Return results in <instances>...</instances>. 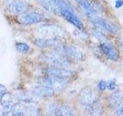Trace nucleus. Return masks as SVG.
I'll use <instances>...</instances> for the list:
<instances>
[{"label": "nucleus", "instance_id": "obj_17", "mask_svg": "<svg viewBox=\"0 0 123 116\" xmlns=\"http://www.w3.org/2000/svg\"><path fill=\"white\" fill-rule=\"evenodd\" d=\"M123 100V91H117L114 92L109 98V104L111 107H117Z\"/></svg>", "mask_w": 123, "mask_h": 116}, {"label": "nucleus", "instance_id": "obj_18", "mask_svg": "<svg viewBox=\"0 0 123 116\" xmlns=\"http://www.w3.org/2000/svg\"><path fill=\"white\" fill-rule=\"evenodd\" d=\"M98 26L102 27L103 29H105L106 30L109 31V32H111V33H115L118 31L116 26L114 25L113 23L109 22L108 20H105V19H102L101 20H100Z\"/></svg>", "mask_w": 123, "mask_h": 116}, {"label": "nucleus", "instance_id": "obj_13", "mask_svg": "<svg viewBox=\"0 0 123 116\" xmlns=\"http://www.w3.org/2000/svg\"><path fill=\"white\" fill-rule=\"evenodd\" d=\"M15 98L18 102H25V103H34L38 102L40 98L35 95L33 93L28 91H20L15 94Z\"/></svg>", "mask_w": 123, "mask_h": 116}, {"label": "nucleus", "instance_id": "obj_19", "mask_svg": "<svg viewBox=\"0 0 123 116\" xmlns=\"http://www.w3.org/2000/svg\"><path fill=\"white\" fill-rule=\"evenodd\" d=\"M0 103L2 107H9L13 104V98L11 94L6 92L1 98H0Z\"/></svg>", "mask_w": 123, "mask_h": 116}, {"label": "nucleus", "instance_id": "obj_8", "mask_svg": "<svg viewBox=\"0 0 123 116\" xmlns=\"http://www.w3.org/2000/svg\"><path fill=\"white\" fill-rule=\"evenodd\" d=\"M34 44L40 48H52L55 50L63 52L64 45L59 39H48V38H39L33 41Z\"/></svg>", "mask_w": 123, "mask_h": 116}, {"label": "nucleus", "instance_id": "obj_5", "mask_svg": "<svg viewBox=\"0 0 123 116\" xmlns=\"http://www.w3.org/2000/svg\"><path fill=\"white\" fill-rule=\"evenodd\" d=\"M40 84L50 87L54 91H61L67 87L68 84V79L47 74L40 80Z\"/></svg>", "mask_w": 123, "mask_h": 116}, {"label": "nucleus", "instance_id": "obj_3", "mask_svg": "<svg viewBox=\"0 0 123 116\" xmlns=\"http://www.w3.org/2000/svg\"><path fill=\"white\" fill-rule=\"evenodd\" d=\"M37 33L42 38L48 39H59L65 36V31L61 27L55 25H42L38 27Z\"/></svg>", "mask_w": 123, "mask_h": 116}, {"label": "nucleus", "instance_id": "obj_4", "mask_svg": "<svg viewBox=\"0 0 123 116\" xmlns=\"http://www.w3.org/2000/svg\"><path fill=\"white\" fill-rule=\"evenodd\" d=\"M38 113H39V110L33 103H25L20 102L16 104H13V105L12 106V115H37Z\"/></svg>", "mask_w": 123, "mask_h": 116}, {"label": "nucleus", "instance_id": "obj_2", "mask_svg": "<svg viewBox=\"0 0 123 116\" xmlns=\"http://www.w3.org/2000/svg\"><path fill=\"white\" fill-rule=\"evenodd\" d=\"M42 59L52 67H67L69 64L67 56L62 51L59 50H55V51L44 53L42 55Z\"/></svg>", "mask_w": 123, "mask_h": 116}, {"label": "nucleus", "instance_id": "obj_7", "mask_svg": "<svg viewBox=\"0 0 123 116\" xmlns=\"http://www.w3.org/2000/svg\"><path fill=\"white\" fill-rule=\"evenodd\" d=\"M44 19V14L37 11H26L25 13L19 15L18 21L22 24L31 25L41 22Z\"/></svg>", "mask_w": 123, "mask_h": 116}, {"label": "nucleus", "instance_id": "obj_12", "mask_svg": "<svg viewBox=\"0 0 123 116\" xmlns=\"http://www.w3.org/2000/svg\"><path fill=\"white\" fill-rule=\"evenodd\" d=\"M32 92L39 98H50L54 95V90L50 87L43 84H38L32 88Z\"/></svg>", "mask_w": 123, "mask_h": 116}, {"label": "nucleus", "instance_id": "obj_20", "mask_svg": "<svg viewBox=\"0 0 123 116\" xmlns=\"http://www.w3.org/2000/svg\"><path fill=\"white\" fill-rule=\"evenodd\" d=\"M15 48L18 52L26 53L29 51L30 47L28 44H25V43H16L15 44Z\"/></svg>", "mask_w": 123, "mask_h": 116}, {"label": "nucleus", "instance_id": "obj_1", "mask_svg": "<svg viewBox=\"0 0 123 116\" xmlns=\"http://www.w3.org/2000/svg\"><path fill=\"white\" fill-rule=\"evenodd\" d=\"M79 100L81 105L91 115H98L102 111L98 96L91 87L82 89L79 94Z\"/></svg>", "mask_w": 123, "mask_h": 116}, {"label": "nucleus", "instance_id": "obj_6", "mask_svg": "<svg viewBox=\"0 0 123 116\" xmlns=\"http://www.w3.org/2000/svg\"><path fill=\"white\" fill-rule=\"evenodd\" d=\"M6 6L10 13L21 15L29 9V4L25 0H6Z\"/></svg>", "mask_w": 123, "mask_h": 116}, {"label": "nucleus", "instance_id": "obj_25", "mask_svg": "<svg viewBox=\"0 0 123 116\" xmlns=\"http://www.w3.org/2000/svg\"><path fill=\"white\" fill-rule=\"evenodd\" d=\"M6 92H7V89L6 87L2 84H0V98L5 94Z\"/></svg>", "mask_w": 123, "mask_h": 116}, {"label": "nucleus", "instance_id": "obj_23", "mask_svg": "<svg viewBox=\"0 0 123 116\" xmlns=\"http://www.w3.org/2000/svg\"><path fill=\"white\" fill-rule=\"evenodd\" d=\"M107 87L109 90H114L115 88V80H110L109 83L107 84Z\"/></svg>", "mask_w": 123, "mask_h": 116}, {"label": "nucleus", "instance_id": "obj_26", "mask_svg": "<svg viewBox=\"0 0 123 116\" xmlns=\"http://www.w3.org/2000/svg\"><path fill=\"white\" fill-rule=\"evenodd\" d=\"M115 8L116 9H119L123 6V0H115Z\"/></svg>", "mask_w": 123, "mask_h": 116}, {"label": "nucleus", "instance_id": "obj_21", "mask_svg": "<svg viewBox=\"0 0 123 116\" xmlns=\"http://www.w3.org/2000/svg\"><path fill=\"white\" fill-rule=\"evenodd\" d=\"M75 1L78 2L79 5L82 7L83 9L86 10H92L95 9V8L92 6V4H90L87 0H75Z\"/></svg>", "mask_w": 123, "mask_h": 116}, {"label": "nucleus", "instance_id": "obj_15", "mask_svg": "<svg viewBox=\"0 0 123 116\" xmlns=\"http://www.w3.org/2000/svg\"><path fill=\"white\" fill-rule=\"evenodd\" d=\"M101 50L110 60H116L118 59V53L112 46L108 43H102L101 44Z\"/></svg>", "mask_w": 123, "mask_h": 116}, {"label": "nucleus", "instance_id": "obj_22", "mask_svg": "<svg viewBox=\"0 0 123 116\" xmlns=\"http://www.w3.org/2000/svg\"><path fill=\"white\" fill-rule=\"evenodd\" d=\"M98 89H99L100 91H105V89H106V87H107V84H106V82H105V80H101L98 83Z\"/></svg>", "mask_w": 123, "mask_h": 116}, {"label": "nucleus", "instance_id": "obj_10", "mask_svg": "<svg viewBox=\"0 0 123 116\" xmlns=\"http://www.w3.org/2000/svg\"><path fill=\"white\" fill-rule=\"evenodd\" d=\"M45 72L48 75H52L55 77H62V78L69 79L75 75V73L67 69L66 67H51L45 70Z\"/></svg>", "mask_w": 123, "mask_h": 116}, {"label": "nucleus", "instance_id": "obj_9", "mask_svg": "<svg viewBox=\"0 0 123 116\" xmlns=\"http://www.w3.org/2000/svg\"><path fill=\"white\" fill-rule=\"evenodd\" d=\"M49 114L51 115L70 116L74 115V111L72 108L67 105H59L57 104H52L49 106Z\"/></svg>", "mask_w": 123, "mask_h": 116}, {"label": "nucleus", "instance_id": "obj_14", "mask_svg": "<svg viewBox=\"0 0 123 116\" xmlns=\"http://www.w3.org/2000/svg\"><path fill=\"white\" fill-rule=\"evenodd\" d=\"M63 53L66 56L75 60H82L84 57L82 52L74 46H64Z\"/></svg>", "mask_w": 123, "mask_h": 116}, {"label": "nucleus", "instance_id": "obj_24", "mask_svg": "<svg viewBox=\"0 0 123 116\" xmlns=\"http://www.w3.org/2000/svg\"><path fill=\"white\" fill-rule=\"evenodd\" d=\"M115 115H123V103L117 108L116 111H115Z\"/></svg>", "mask_w": 123, "mask_h": 116}, {"label": "nucleus", "instance_id": "obj_11", "mask_svg": "<svg viewBox=\"0 0 123 116\" xmlns=\"http://www.w3.org/2000/svg\"><path fill=\"white\" fill-rule=\"evenodd\" d=\"M59 14L62 16L65 19H66L68 22L72 23V25H74L75 27L79 29L83 28V24L81 22L80 19L76 16L74 11L72 9H65L59 10Z\"/></svg>", "mask_w": 123, "mask_h": 116}, {"label": "nucleus", "instance_id": "obj_16", "mask_svg": "<svg viewBox=\"0 0 123 116\" xmlns=\"http://www.w3.org/2000/svg\"><path fill=\"white\" fill-rule=\"evenodd\" d=\"M38 3L41 6H42L45 10H47L49 13L52 14H59V11L58 9L53 0H36Z\"/></svg>", "mask_w": 123, "mask_h": 116}]
</instances>
